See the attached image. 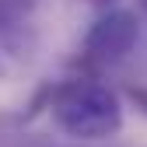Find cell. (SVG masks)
Here are the masks:
<instances>
[{"mask_svg":"<svg viewBox=\"0 0 147 147\" xmlns=\"http://www.w3.org/2000/svg\"><path fill=\"white\" fill-rule=\"evenodd\" d=\"M137 39H140L137 14L123 7H109L105 14L95 18V25L84 35V56L98 67H116L133 53Z\"/></svg>","mask_w":147,"mask_h":147,"instance_id":"cell-3","label":"cell"},{"mask_svg":"<svg viewBox=\"0 0 147 147\" xmlns=\"http://www.w3.org/2000/svg\"><path fill=\"white\" fill-rule=\"evenodd\" d=\"M39 46V0H0V81L25 70Z\"/></svg>","mask_w":147,"mask_h":147,"instance_id":"cell-2","label":"cell"},{"mask_svg":"<svg viewBox=\"0 0 147 147\" xmlns=\"http://www.w3.org/2000/svg\"><path fill=\"white\" fill-rule=\"evenodd\" d=\"M91 4H105V7H109V4H112V0H91Z\"/></svg>","mask_w":147,"mask_h":147,"instance_id":"cell-4","label":"cell"},{"mask_svg":"<svg viewBox=\"0 0 147 147\" xmlns=\"http://www.w3.org/2000/svg\"><path fill=\"white\" fill-rule=\"evenodd\" d=\"M140 4H144V11H147V0H140Z\"/></svg>","mask_w":147,"mask_h":147,"instance_id":"cell-5","label":"cell"},{"mask_svg":"<svg viewBox=\"0 0 147 147\" xmlns=\"http://www.w3.org/2000/svg\"><path fill=\"white\" fill-rule=\"evenodd\" d=\"M49 119L53 126L81 144L109 140L123 130V102L98 77H70L49 91Z\"/></svg>","mask_w":147,"mask_h":147,"instance_id":"cell-1","label":"cell"}]
</instances>
